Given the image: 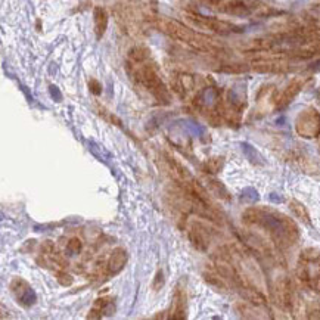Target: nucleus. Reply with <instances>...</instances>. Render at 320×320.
<instances>
[{"instance_id": "1", "label": "nucleus", "mask_w": 320, "mask_h": 320, "mask_svg": "<svg viewBox=\"0 0 320 320\" xmlns=\"http://www.w3.org/2000/svg\"><path fill=\"white\" fill-rule=\"evenodd\" d=\"M149 55L143 58H129V71L137 85L143 86L152 96L163 105L170 103V92L163 83L161 77L151 64H148Z\"/></svg>"}, {"instance_id": "2", "label": "nucleus", "mask_w": 320, "mask_h": 320, "mask_svg": "<svg viewBox=\"0 0 320 320\" xmlns=\"http://www.w3.org/2000/svg\"><path fill=\"white\" fill-rule=\"evenodd\" d=\"M245 220L248 223H254L258 226H263L264 229H267L273 236H276L281 241H292L294 236H297V229L295 226L287 220V217L269 211V210H257L251 208L245 213Z\"/></svg>"}, {"instance_id": "3", "label": "nucleus", "mask_w": 320, "mask_h": 320, "mask_svg": "<svg viewBox=\"0 0 320 320\" xmlns=\"http://www.w3.org/2000/svg\"><path fill=\"white\" fill-rule=\"evenodd\" d=\"M159 30L163 33H166L174 40L183 42L186 45L196 48V49H207L208 43L207 38L203 37L201 34L192 31L190 28H187L186 25L177 22V21H171V19H161L159 21Z\"/></svg>"}, {"instance_id": "4", "label": "nucleus", "mask_w": 320, "mask_h": 320, "mask_svg": "<svg viewBox=\"0 0 320 320\" xmlns=\"http://www.w3.org/2000/svg\"><path fill=\"white\" fill-rule=\"evenodd\" d=\"M9 291L14 295L15 301L24 308H30L37 303V294L33 287L22 277H14L9 282Z\"/></svg>"}, {"instance_id": "5", "label": "nucleus", "mask_w": 320, "mask_h": 320, "mask_svg": "<svg viewBox=\"0 0 320 320\" xmlns=\"http://www.w3.org/2000/svg\"><path fill=\"white\" fill-rule=\"evenodd\" d=\"M186 233L189 241L192 242V245L199 250V251H205L210 245L211 241V235L210 230L207 229V226L198 221V220H192L189 223H186Z\"/></svg>"}, {"instance_id": "6", "label": "nucleus", "mask_w": 320, "mask_h": 320, "mask_svg": "<svg viewBox=\"0 0 320 320\" xmlns=\"http://www.w3.org/2000/svg\"><path fill=\"white\" fill-rule=\"evenodd\" d=\"M186 317H187V294H186V287L183 285V282H179L173 294L171 307L169 310V319L183 320Z\"/></svg>"}, {"instance_id": "7", "label": "nucleus", "mask_w": 320, "mask_h": 320, "mask_svg": "<svg viewBox=\"0 0 320 320\" xmlns=\"http://www.w3.org/2000/svg\"><path fill=\"white\" fill-rule=\"evenodd\" d=\"M127 258H129L127 251L121 247L114 248L108 257H105V276H106V279H109L112 276H117L118 273H121L127 264Z\"/></svg>"}, {"instance_id": "8", "label": "nucleus", "mask_w": 320, "mask_h": 320, "mask_svg": "<svg viewBox=\"0 0 320 320\" xmlns=\"http://www.w3.org/2000/svg\"><path fill=\"white\" fill-rule=\"evenodd\" d=\"M297 130L304 137H316L320 133V118L316 114H304L297 123Z\"/></svg>"}, {"instance_id": "9", "label": "nucleus", "mask_w": 320, "mask_h": 320, "mask_svg": "<svg viewBox=\"0 0 320 320\" xmlns=\"http://www.w3.org/2000/svg\"><path fill=\"white\" fill-rule=\"evenodd\" d=\"M115 311V300L112 297L98 298L90 308L87 319H101L103 316H111Z\"/></svg>"}, {"instance_id": "10", "label": "nucleus", "mask_w": 320, "mask_h": 320, "mask_svg": "<svg viewBox=\"0 0 320 320\" xmlns=\"http://www.w3.org/2000/svg\"><path fill=\"white\" fill-rule=\"evenodd\" d=\"M189 19H192L195 24L201 25V27H205V28H210V30H214L217 33H227V31H233V27L226 24V22H219L213 18H207L201 17V15H190Z\"/></svg>"}, {"instance_id": "11", "label": "nucleus", "mask_w": 320, "mask_h": 320, "mask_svg": "<svg viewBox=\"0 0 320 320\" xmlns=\"http://www.w3.org/2000/svg\"><path fill=\"white\" fill-rule=\"evenodd\" d=\"M93 19H95V31L98 38H101L102 35L106 31L108 27V14L103 8H96L95 14H93Z\"/></svg>"}, {"instance_id": "12", "label": "nucleus", "mask_w": 320, "mask_h": 320, "mask_svg": "<svg viewBox=\"0 0 320 320\" xmlns=\"http://www.w3.org/2000/svg\"><path fill=\"white\" fill-rule=\"evenodd\" d=\"M205 182H207L208 190H210L213 195H216L217 198H221V199H230V195H229L227 189L221 185V182L213 180V179H207Z\"/></svg>"}, {"instance_id": "13", "label": "nucleus", "mask_w": 320, "mask_h": 320, "mask_svg": "<svg viewBox=\"0 0 320 320\" xmlns=\"http://www.w3.org/2000/svg\"><path fill=\"white\" fill-rule=\"evenodd\" d=\"M83 250V242L80 237H71L68 239L67 245H65V254L67 255H78Z\"/></svg>"}, {"instance_id": "14", "label": "nucleus", "mask_w": 320, "mask_h": 320, "mask_svg": "<svg viewBox=\"0 0 320 320\" xmlns=\"http://www.w3.org/2000/svg\"><path fill=\"white\" fill-rule=\"evenodd\" d=\"M289 208L292 210V213H294L298 219L303 220L304 223H310L308 213H307V210H305V207H304L303 204L294 199V201H291V204H289Z\"/></svg>"}, {"instance_id": "15", "label": "nucleus", "mask_w": 320, "mask_h": 320, "mask_svg": "<svg viewBox=\"0 0 320 320\" xmlns=\"http://www.w3.org/2000/svg\"><path fill=\"white\" fill-rule=\"evenodd\" d=\"M223 167V158H211L205 163L204 170L207 173H219Z\"/></svg>"}, {"instance_id": "16", "label": "nucleus", "mask_w": 320, "mask_h": 320, "mask_svg": "<svg viewBox=\"0 0 320 320\" xmlns=\"http://www.w3.org/2000/svg\"><path fill=\"white\" fill-rule=\"evenodd\" d=\"M56 281L62 285V287H71L74 279L71 277V274H68L65 270H58L56 271Z\"/></svg>"}, {"instance_id": "17", "label": "nucleus", "mask_w": 320, "mask_h": 320, "mask_svg": "<svg viewBox=\"0 0 320 320\" xmlns=\"http://www.w3.org/2000/svg\"><path fill=\"white\" fill-rule=\"evenodd\" d=\"M164 285V276H163V271L161 270H158L156 271V274H155V281H153V291H159L161 288Z\"/></svg>"}, {"instance_id": "18", "label": "nucleus", "mask_w": 320, "mask_h": 320, "mask_svg": "<svg viewBox=\"0 0 320 320\" xmlns=\"http://www.w3.org/2000/svg\"><path fill=\"white\" fill-rule=\"evenodd\" d=\"M89 89H90V92L93 93V95H101L102 93V86L99 82H96V80H89Z\"/></svg>"}]
</instances>
